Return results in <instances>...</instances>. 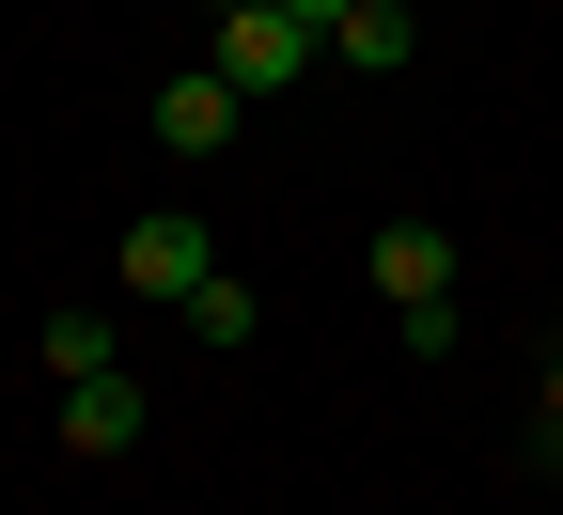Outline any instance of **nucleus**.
<instances>
[{
	"mask_svg": "<svg viewBox=\"0 0 563 515\" xmlns=\"http://www.w3.org/2000/svg\"><path fill=\"white\" fill-rule=\"evenodd\" d=\"M344 63H361V79H407V63H422V16H407V0H344V32H329Z\"/></svg>",
	"mask_w": 563,
	"mask_h": 515,
	"instance_id": "obj_6",
	"label": "nucleus"
},
{
	"mask_svg": "<svg viewBox=\"0 0 563 515\" xmlns=\"http://www.w3.org/2000/svg\"><path fill=\"white\" fill-rule=\"evenodd\" d=\"M110 359H125V344H110L95 313H47V376H110Z\"/></svg>",
	"mask_w": 563,
	"mask_h": 515,
	"instance_id": "obj_9",
	"label": "nucleus"
},
{
	"mask_svg": "<svg viewBox=\"0 0 563 515\" xmlns=\"http://www.w3.org/2000/svg\"><path fill=\"white\" fill-rule=\"evenodd\" d=\"M313 63H329V32H313V16H282V0H235V16H220V79H235L251 110H266V94H298Z\"/></svg>",
	"mask_w": 563,
	"mask_h": 515,
	"instance_id": "obj_2",
	"label": "nucleus"
},
{
	"mask_svg": "<svg viewBox=\"0 0 563 515\" xmlns=\"http://www.w3.org/2000/svg\"><path fill=\"white\" fill-rule=\"evenodd\" d=\"M110 266H125V298H157V313H188V298H203V281H220V235H203V219H188V203H141Z\"/></svg>",
	"mask_w": 563,
	"mask_h": 515,
	"instance_id": "obj_1",
	"label": "nucleus"
},
{
	"mask_svg": "<svg viewBox=\"0 0 563 515\" xmlns=\"http://www.w3.org/2000/svg\"><path fill=\"white\" fill-rule=\"evenodd\" d=\"M188 344H203V359H235V344H266V298H251L235 266H220V281H203V298H188Z\"/></svg>",
	"mask_w": 563,
	"mask_h": 515,
	"instance_id": "obj_7",
	"label": "nucleus"
},
{
	"mask_svg": "<svg viewBox=\"0 0 563 515\" xmlns=\"http://www.w3.org/2000/svg\"><path fill=\"white\" fill-rule=\"evenodd\" d=\"M282 16H313V32H344V0H282Z\"/></svg>",
	"mask_w": 563,
	"mask_h": 515,
	"instance_id": "obj_10",
	"label": "nucleus"
},
{
	"mask_svg": "<svg viewBox=\"0 0 563 515\" xmlns=\"http://www.w3.org/2000/svg\"><path fill=\"white\" fill-rule=\"evenodd\" d=\"M517 469L563 484V344H548V376H532V422H517Z\"/></svg>",
	"mask_w": 563,
	"mask_h": 515,
	"instance_id": "obj_8",
	"label": "nucleus"
},
{
	"mask_svg": "<svg viewBox=\"0 0 563 515\" xmlns=\"http://www.w3.org/2000/svg\"><path fill=\"white\" fill-rule=\"evenodd\" d=\"M361 266H376V298H391V313L454 298V235H439V219H376V250H361Z\"/></svg>",
	"mask_w": 563,
	"mask_h": 515,
	"instance_id": "obj_4",
	"label": "nucleus"
},
{
	"mask_svg": "<svg viewBox=\"0 0 563 515\" xmlns=\"http://www.w3.org/2000/svg\"><path fill=\"white\" fill-rule=\"evenodd\" d=\"M63 454H141V376H63Z\"/></svg>",
	"mask_w": 563,
	"mask_h": 515,
	"instance_id": "obj_5",
	"label": "nucleus"
},
{
	"mask_svg": "<svg viewBox=\"0 0 563 515\" xmlns=\"http://www.w3.org/2000/svg\"><path fill=\"white\" fill-rule=\"evenodd\" d=\"M220 16H235V0H220Z\"/></svg>",
	"mask_w": 563,
	"mask_h": 515,
	"instance_id": "obj_11",
	"label": "nucleus"
},
{
	"mask_svg": "<svg viewBox=\"0 0 563 515\" xmlns=\"http://www.w3.org/2000/svg\"><path fill=\"white\" fill-rule=\"evenodd\" d=\"M141 125H157V157H173V172H203V157H235L251 94L220 79V63H188V79H157V110H141Z\"/></svg>",
	"mask_w": 563,
	"mask_h": 515,
	"instance_id": "obj_3",
	"label": "nucleus"
}]
</instances>
